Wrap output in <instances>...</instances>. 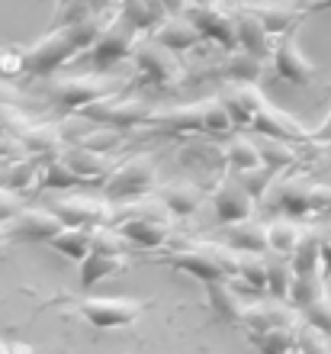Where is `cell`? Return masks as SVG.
Returning <instances> with one entry per match:
<instances>
[{"label": "cell", "instance_id": "obj_49", "mask_svg": "<svg viewBox=\"0 0 331 354\" xmlns=\"http://www.w3.org/2000/svg\"><path fill=\"white\" fill-rule=\"evenodd\" d=\"M331 139V113L325 116V122L319 126V129H312V142H319V145H325V142Z\"/></svg>", "mask_w": 331, "mask_h": 354}, {"label": "cell", "instance_id": "obj_14", "mask_svg": "<svg viewBox=\"0 0 331 354\" xmlns=\"http://www.w3.org/2000/svg\"><path fill=\"white\" fill-rule=\"evenodd\" d=\"M241 7L251 10L274 36H283V32L296 29L309 17V13L299 7V0H293V3H286V0H245Z\"/></svg>", "mask_w": 331, "mask_h": 354}, {"label": "cell", "instance_id": "obj_39", "mask_svg": "<svg viewBox=\"0 0 331 354\" xmlns=\"http://www.w3.org/2000/svg\"><path fill=\"white\" fill-rule=\"evenodd\" d=\"M122 142H126L122 129L97 122L93 129H84V132H81V139H77V145H87V149H97V151H113V149H120Z\"/></svg>", "mask_w": 331, "mask_h": 354}, {"label": "cell", "instance_id": "obj_29", "mask_svg": "<svg viewBox=\"0 0 331 354\" xmlns=\"http://www.w3.org/2000/svg\"><path fill=\"white\" fill-rule=\"evenodd\" d=\"M225 242L235 245L238 252H267V225L258 219H238L229 225Z\"/></svg>", "mask_w": 331, "mask_h": 354}, {"label": "cell", "instance_id": "obj_15", "mask_svg": "<svg viewBox=\"0 0 331 354\" xmlns=\"http://www.w3.org/2000/svg\"><path fill=\"white\" fill-rule=\"evenodd\" d=\"M248 129L261 132V136H276V139L296 142V145H299V142H312V129H305L296 116H290L286 110H276V106H270V103L261 106Z\"/></svg>", "mask_w": 331, "mask_h": 354}, {"label": "cell", "instance_id": "obj_44", "mask_svg": "<svg viewBox=\"0 0 331 354\" xmlns=\"http://www.w3.org/2000/svg\"><path fill=\"white\" fill-rule=\"evenodd\" d=\"M29 126V120L23 116V106H13V103H0V136H13L19 139V132Z\"/></svg>", "mask_w": 331, "mask_h": 354}, {"label": "cell", "instance_id": "obj_47", "mask_svg": "<svg viewBox=\"0 0 331 354\" xmlns=\"http://www.w3.org/2000/svg\"><path fill=\"white\" fill-rule=\"evenodd\" d=\"M19 209H23V200L17 196V190L0 187V223H10V219H13Z\"/></svg>", "mask_w": 331, "mask_h": 354}, {"label": "cell", "instance_id": "obj_23", "mask_svg": "<svg viewBox=\"0 0 331 354\" xmlns=\"http://www.w3.org/2000/svg\"><path fill=\"white\" fill-rule=\"evenodd\" d=\"M264 264H267V293L276 299H290V290H293V280H296V268H293V258L283 252H274L267 248L264 252Z\"/></svg>", "mask_w": 331, "mask_h": 354}, {"label": "cell", "instance_id": "obj_4", "mask_svg": "<svg viewBox=\"0 0 331 354\" xmlns=\"http://www.w3.org/2000/svg\"><path fill=\"white\" fill-rule=\"evenodd\" d=\"M158 184V165L151 155H135L126 165L113 168V174L103 184V194L110 200H135V196H148Z\"/></svg>", "mask_w": 331, "mask_h": 354}, {"label": "cell", "instance_id": "obj_46", "mask_svg": "<svg viewBox=\"0 0 331 354\" xmlns=\"http://www.w3.org/2000/svg\"><path fill=\"white\" fill-rule=\"evenodd\" d=\"M303 319L305 322H312V326H319V328H325V332L331 335V299L328 297L315 299L312 306L303 309Z\"/></svg>", "mask_w": 331, "mask_h": 354}, {"label": "cell", "instance_id": "obj_36", "mask_svg": "<svg viewBox=\"0 0 331 354\" xmlns=\"http://www.w3.org/2000/svg\"><path fill=\"white\" fill-rule=\"evenodd\" d=\"M325 297V283L319 274H296L293 290H290V306L303 313L305 306H312L315 299Z\"/></svg>", "mask_w": 331, "mask_h": 354}, {"label": "cell", "instance_id": "obj_37", "mask_svg": "<svg viewBox=\"0 0 331 354\" xmlns=\"http://www.w3.org/2000/svg\"><path fill=\"white\" fill-rule=\"evenodd\" d=\"M261 145V158H264V165H270V168L283 171L290 168L296 161V142H286V139H276V136H264V139H258Z\"/></svg>", "mask_w": 331, "mask_h": 354}, {"label": "cell", "instance_id": "obj_19", "mask_svg": "<svg viewBox=\"0 0 331 354\" xmlns=\"http://www.w3.org/2000/svg\"><path fill=\"white\" fill-rule=\"evenodd\" d=\"M290 299H270V303H251L241 313V326L248 328V335H258V332H267V328L286 326V322H296L293 306H286Z\"/></svg>", "mask_w": 331, "mask_h": 354}, {"label": "cell", "instance_id": "obj_17", "mask_svg": "<svg viewBox=\"0 0 331 354\" xmlns=\"http://www.w3.org/2000/svg\"><path fill=\"white\" fill-rule=\"evenodd\" d=\"M62 158L74 168V174L81 177L84 184H97L106 174H113V158L110 151H97L87 149V145H77V142H65V151Z\"/></svg>", "mask_w": 331, "mask_h": 354}, {"label": "cell", "instance_id": "obj_48", "mask_svg": "<svg viewBox=\"0 0 331 354\" xmlns=\"http://www.w3.org/2000/svg\"><path fill=\"white\" fill-rule=\"evenodd\" d=\"M0 103H13V106H26V93L17 91L13 84H7V81H0Z\"/></svg>", "mask_w": 331, "mask_h": 354}, {"label": "cell", "instance_id": "obj_31", "mask_svg": "<svg viewBox=\"0 0 331 354\" xmlns=\"http://www.w3.org/2000/svg\"><path fill=\"white\" fill-rule=\"evenodd\" d=\"M180 161H184L190 171L196 174H212L219 168H229V158H225V145H190V149L180 151Z\"/></svg>", "mask_w": 331, "mask_h": 354}, {"label": "cell", "instance_id": "obj_25", "mask_svg": "<svg viewBox=\"0 0 331 354\" xmlns=\"http://www.w3.org/2000/svg\"><path fill=\"white\" fill-rule=\"evenodd\" d=\"M206 299H209V309L222 319V322H241L245 306H241L238 290L229 283V277L225 280H209V283H206Z\"/></svg>", "mask_w": 331, "mask_h": 354}, {"label": "cell", "instance_id": "obj_32", "mask_svg": "<svg viewBox=\"0 0 331 354\" xmlns=\"http://www.w3.org/2000/svg\"><path fill=\"white\" fill-rule=\"evenodd\" d=\"M36 174H42L36 165V158H0V187H10V190H26L32 187Z\"/></svg>", "mask_w": 331, "mask_h": 354}, {"label": "cell", "instance_id": "obj_38", "mask_svg": "<svg viewBox=\"0 0 331 354\" xmlns=\"http://www.w3.org/2000/svg\"><path fill=\"white\" fill-rule=\"evenodd\" d=\"M296 335H299V322H286V326L267 328V332H258L251 338L261 351H290V348H296Z\"/></svg>", "mask_w": 331, "mask_h": 354}, {"label": "cell", "instance_id": "obj_26", "mask_svg": "<svg viewBox=\"0 0 331 354\" xmlns=\"http://www.w3.org/2000/svg\"><path fill=\"white\" fill-rule=\"evenodd\" d=\"M116 13L122 19H129L138 32H148V29H158L161 19L167 17V10L158 3V0H120L116 3Z\"/></svg>", "mask_w": 331, "mask_h": 354}, {"label": "cell", "instance_id": "obj_41", "mask_svg": "<svg viewBox=\"0 0 331 354\" xmlns=\"http://www.w3.org/2000/svg\"><path fill=\"white\" fill-rule=\"evenodd\" d=\"M42 184H46L48 190H71L74 184H81V177L74 174L71 165L58 155V158H52L46 168H42Z\"/></svg>", "mask_w": 331, "mask_h": 354}, {"label": "cell", "instance_id": "obj_11", "mask_svg": "<svg viewBox=\"0 0 331 354\" xmlns=\"http://www.w3.org/2000/svg\"><path fill=\"white\" fill-rule=\"evenodd\" d=\"M299 29V26H296ZM296 29H290V32H283V36H276V46H274V71L280 81H290V84H312L315 75H319V68L305 58V52L299 48V42H296Z\"/></svg>", "mask_w": 331, "mask_h": 354}, {"label": "cell", "instance_id": "obj_42", "mask_svg": "<svg viewBox=\"0 0 331 354\" xmlns=\"http://www.w3.org/2000/svg\"><path fill=\"white\" fill-rule=\"evenodd\" d=\"M296 348L299 351H331V335L325 328L312 326V322H299V335H296Z\"/></svg>", "mask_w": 331, "mask_h": 354}, {"label": "cell", "instance_id": "obj_35", "mask_svg": "<svg viewBox=\"0 0 331 354\" xmlns=\"http://www.w3.org/2000/svg\"><path fill=\"white\" fill-rule=\"evenodd\" d=\"M303 225L296 223V219H276V223L267 225V248H274V252H283V254H293L299 239H303Z\"/></svg>", "mask_w": 331, "mask_h": 354}, {"label": "cell", "instance_id": "obj_45", "mask_svg": "<svg viewBox=\"0 0 331 354\" xmlns=\"http://www.w3.org/2000/svg\"><path fill=\"white\" fill-rule=\"evenodd\" d=\"M26 75V46L0 48V77Z\"/></svg>", "mask_w": 331, "mask_h": 354}, {"label": "cell", "instance_id": "obj_22", "mask_svg": "<svg viewBox=\"0 0 331 354\" xmlns=\"http://www.w3.org/2000/svg\"><path fill=\"white\" fill-rule=\"evenodd\" d=\"M161 203L167 206L171 216H193L202 206V190L193 180H171V184L161 187Z\"/></svg>", "mask_w": 331, "mask_h": 354}, {"label": "cell", "instance_id": "obj_43", "mask_svg": "<svg viewBox=\"0 0 331 354\" xmlns=\"http://www.w3.org/2000/svg\"><path fill=\"white\" fill-rule=\"evenodd\" d=\"M274 174H276V168H270V165H258V168L238 171V177L245 180V187H248L254 196H264L267 190H270V184H274Z\"/></svg>", "mask_w": 331, "mask_h": 354}, {"label": "cell", "instance_id": "obj_2", "mask_svg": "<svg viewBox=\"0 0 331 354\" xmlns=\"http://www.w3.org/2000/svg\"><path fill=\"white\" fill-rule=\"evenodd\" d=\"M161 261L171 264L174 270H187L190 277L202 280V283H209V280L235 277V270H238V248L229 242L196 239V242H187L184 248L164 254Z\"/></svg>", "mask_w": 331, "mask_h": 354}, {"label": "cell", "instance_id": "obj_20", "mask_svg": "<svg viewBox=\"0 0 331 354\" xmlns=\"http://www.w3.org/2000/svg\"><path fill=\"white\" fill-rule=\"evenodd\" d=\"M274 203L290 216H305L315 209V184L305 177H286L274 190Z\"/></svg>", "mask_w": 331, "mask_h": 354}, {"label": "cell", "instance_id": "obj_50", "mask_svg": "<svg viewBox=\"0 0 331 354\" xmlns=\"http://www.w3.org/2000/svg\"><path fill=\"white\" fill-rule=\"evenodd\" d=\"M299 7L305 13H325V10H331V0H299Z\"/></svg>", "mask_w": 331, "mask_h": 354}, {"label": "cell", "instance_id": "obj_13", "mask_svg": "<svg viewBox=\"0 0 331 354\" xmlns=\"http://www.w3.org/2000/svg\"><path fill=\"white\" fill-rule=\"evenodd\" d=\"M52 209H55L65 225H106L113 223V203L110 196L106 200H97V196H84V194H68L52 200Z\"/></svg>", "mask_w": 331, "mask_h": 354}, {"label": "cell", "instance_id": "obj_24", "mask_svg": "<svg viewBox=\"0 0 331 354\" xmlns=\"http://www.w3.org/2000/svg\"><path fill=\"white\" fill-rule=\"evenodd\" d=\"M120 268H122V254H106V252L91 248V252L77 261V280H81L84 290H93L100 280L113 277Z\"/></svg>", "mask_w": 331, "mask_h": 354}, {"label": "cell", "instance_id": "obj_27", "mask_svg": "<svg viewBox=\"0 0 331 354\" xmlns=\"http://www.w3.org/2000/svg\"><path fill=\"white\" fill-rule=\"evenodd\" d=\"M93 229H97V225H93ZM93 229L91 225H65L58 235L48 239V245H52L58 254H65L68 261H81L93 245Z\"/></svg>", "mask_w": 331, "mask_h": 354}, {"label": "cell", "instance_id": "obj_9", "mask_svg": "<svg viewBox=\"0 0 331 354\" xmlns=\"http://www.w3.org/2000/svg\"><path fill=\"white\" fill-rule=\"evenodd\" d=\"M184 13H190V19L202 29L206 39L219 42L229 52L238 48V17H235V10H225L219 3H212V0H193V3H187Z\"/></svg>", "mask_w": 331, "mask_h": 354}, {"label": "cell", "instance_id": "obj_28", "mask_svg": "<svg viewBox=\"0 0 331 354\" xmlns=\"http://www.w3.org/2000/svg\"><path fill=\"white\" fill-rule=\"evenodd\" d=\"M62 139H65L62 129L52 126V122H29L26 129L19 132V142H23V149L29 155H48V151H55V149H65Z\"/></svg>", "mask_w": 331, "mask_h": 354}, {"label": "cell", "instance_id": "obj_5", "mask_svg": "<svg viewBox=\"0 0 331 354\" xmlns=\"http://www.w3.org/2000/svg\"><path fill=\"white\" fill-rule=\"evenodd\" d=\"M120 81H113V77H106L103 71H91V75H81V77H65V81H55V84L48 87V97H52V103L55 106H62V110H71L77 113L81 106H87V103L100 100V97H106V93L120 91Z\"/></svg>", "mask_w": 331, "mask_h": 354}, {"label": "cell", "instance_id": "obj_33", "mask_svg": "<svg viewBox=\"0 0 331 354\" xmlns=\"http://www.w3.org/2000/svg\"><path fill=\"white\" fill-rule=\"evenodd\" d=\"M290 258H293L296 274H319V264H322V258H325V245H322V239L315 235V229H305L299 245H296V252L290 254Z\"/></svg>", "mask_w": 331, "mask_h": 354}, {"label": "cell", "instance_id": "obj_7", "mask_svg": "<svg viewBox=\"0 0 331 354\" xmlns=\"http://www.w3.org/2000/svg\"><path fill=\"white\" fill-rule=\"evenodd\" d=\"M77 313H81L93 328H122L132 326L142 313H145V303L142 299H129V297H84L77 303Z\"/></svg>", "mask_w": 331, "mask_h": 354}, {"label": "cell", "instance_id": "obj_18", "mask_svg": "<svg viewBox=\"0 0 331 354\" xmlns=\"http://www.w3.org/2000/svg\"><path fill=\"white\" fill-rule=\"evenodd\" d=\"M155 39L164 42L167 48H174V52H190V48L206 42L202 29L190 19V13H171V17H164L161 26L155 29Z\"/></svg>", "mask_w": 331, "mask_h": 354}, {"label": "cell", "instance_id": "obj_21", "mask_svg": "<svg viewBox=\"0 0 331 354\" xmlns=\"http://www.w3.org/2000/svg\"><path fill=\"white\" fill-rule=\"evenodd\" d=\"M235 17H238V46L248 48V52H254V55H261V58L274 55V46H276L274 32H270V29H267L264 23L245 7L235 10Z\"/></svg>", "mask_w": 331, "mask_h": 354}, {"label": "cell", "instance_id": "obj_3", "mask_svg": "<svg viewBox=\"0 0 331 354\" xmlns=\"http://www.w3.org/2000/svg\"><path fill=\"white\" fill-rule=\"evenodd\" d=\"M155 103L145 100V97H122L120 91L106 93L100 100L87 103L77 110V116L87 122H103V126H116V129H135V126H145L155 116Z\"/></svg>", "mask_w": 331, "mask_h": 354}, {"label": "cell", "instance_id": "obj_34", "mask_svg": "<svg viewBox=\"0 0 331 354\" xmlns=\"http://www.w3.org/2000/svg\"><path fill=\"white\" fill-rule=\"evenodd\" d=\"M225 158H229L231 171H248V168L264 165V158H261V145L251 139V136H235V139L225 145Z\"/></svg>", "mask_w": 331, "mask_h": 354}, {"label": "cell", "instance_id": "obj_30", "mask_svg": "<svg viewBox=\"0 0 331 354\" xmlns=\"http://www.w3.org/2000/svg\"><path fill=\"white\" fill-rule=\"evenodd\" d=\"M264 65H267V58L254 55L248 48H241V52L231 48V55L222 65V75L229 77V81H251V84H258V77L264 75Z\"/></svg>", "mask_w": 331, "mask_h": 354}, {"label": "cell", "instance_id": "obj_52", "mask_svg": "<svg viewBox=\"0 0 331 354\" xmlns=\"http://www.w3.org/2000/svg\"><path fill=\"white\" fill-rule=\"evenodd\" d=\"M325 155H328V158H331V139L325 142Z\"/></svg>", "mask_w": 331, "mask_h": 354}, {"label": "cell", "instance_id": "obj_16", "mask_svg": "<svg viewBox=\"0 0 331 354\" xmlns=\"http://www.w3.org/2000/svg\"><path fill=\"white\" fill-rule=\"evenodd\" d=\"M222 103L229 106L235 126H251V120L258 116V110L267 103V97L251 84V81H229V84L219 91Z\"/></svg>", "mask_w": 331, "mask_h": 354}, {"label": "cell", "instance_id": "obj_40", "mask_svg": "<svg viewBox=\"0 0 331 354\" xmlns=\"http://www.w3.org/2000/svg\"><path fill=\"white\" fill-rule=\"evenodd\" d=\"M235 277H245V283L254 290H267L264 252H238V270H235Z\"/></svg>", "mask_w": 331, "mask_h": 354}, {"label": "cell", "instance_id": "obj_12", "mask_svg": "<svg viewBox=\"0 0 331 354\" xmlns=\"http://www.w3.org/2000/svg\"><path fill=\"white\" fill-rule=\"evenodd\" d=\"M65 229V219L48 206V209H19L7 223L10 242H48L52 235Z\"/></svg>", "mask_w": 331, "mask_h": 354}, {"label": "cell", "instance_id": "obj_51", "mask_svg": "<svg viewBox=\"0 0 331 354\" xmlns=\"http://www.w3.org/2000/svg\"><path fill=\"white\" fill-rule=\"evenodd\" d=\"M3 242H7V229H0V248H3Z\"/></svg>", "mask_w": 331, "mask_h": 354}, {"label": "cell", "instance_id": "obj_6", "mask_svg": "<svg viewBox=\"0 0 331 354\" xmlns=\"http://www.w3.org/2000/svg\"><path fill=\"white\" fill-rule=\"evenodd\" d=\"M135 46H138V29L132 26L129 19H122L120 13L103 26V32H100V39L93 42V48H91V65H93V71H110L116 62H122V58H129L132 52H135Z\"/></svg>", "mask_w": 331, "mask_h": 354}, {"label": "cell", "instance_id": "obj_1", "mask_svg": "<svg viewBox=\"0 0 331 354\" xmlns=\"http://www.w3.org/2000/svg\"><path fill=\"white\" fill-rule=\"evenodd\" d=\"M103 26H106V13L77 19V23H58L55 29H48L42 39H36L32 46H26V75L29 77H48L52 71L65 68L68 62L91 52L93 42L100 39Z\"/></svg>", "mask_w": 331, "mask_h": 354}, {"label": "cell", "instance_id": "obj_8", "mask_svg": "<svg viewBox=\"0 0 331 354\" xmlns=\"http://www.w3.org/2000/svg\"><path fill=\"white\" fill-rule=\"evenodd\" d=\"M132 58H135L138 71H142V77H148L151 84H161V87H171L177 84L180 77H184V65H180V58H177L174 48H167L164 42H158L155 36L151 39H138L135 52H132Z\"/></svg>", "mask_w": 331, "mask_h": 354}, {"label": "cell", "instance_id": "obj_10", "mask_svg": "<svg viewBox=\"0 0 331 354\" xmlns=\"http://www.w3.org/2000/svg\"><path fill=\"white\" fill-rule=\"evenodd\" d=\"M212 213L219 219L222 225H231L238 219H251L254 216V200L258 196L251 194L245 180L235 174H219V184L212 190Z\"/></svg>", "mask_w": 331, "mask_h": 354}]
</instances>
